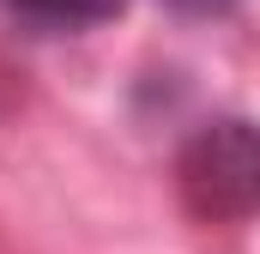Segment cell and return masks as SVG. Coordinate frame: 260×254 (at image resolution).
I'll use <instances>...</instances> for the list:
<instances>
[{"label":"cell","instance_id":"cell-3","mask_svg":"<svg viewBox=\"0 0 260 254\" xmlns=\"http://www.w3.org/2000/svg\"><path fill=\"white\" fill-rule=\"evenodd\" d=\"M170 12H182V18H218V12H230L236 0H164Z\"/></svg>","mask_w":260,"mask_h":254},{"label":"cell","instance_id":"cell-2","mask_svg":"<svg viewBox=\"0 0 260 254\" xmlns=\"http://www.w3.org/2000/svg\"><path fill=\"white\" fill-rule=\"evenodd\" d=\"M127 0H12V12H24L30 24L43 30H85V24H103L115 18Z\"/></svg>","mask_w":260,"mask_h":254},{"label":"cell","instance_id":"cell-1","mask_svg":"<svg viewBox=\"0 0 260 254\" xmlns=\"http://www.w3.org/2000/svg\"><path fill=\"white\" fill-rule=\"evenodd\" d=\"M182 206L200 224H242L260 212V127L242 115L206 121L176 157Z\"/></svg>","mask_w":260,"mask_h":254}]
</instances>
